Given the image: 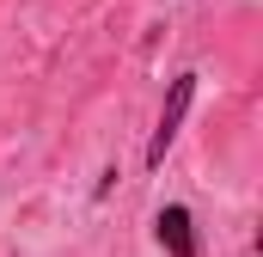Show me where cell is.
<instances>
[{"label":"cell","instance_id":"obj_2","mask_svg":"<svg viewBox=\"0 0 263 257\" xmlns=\"http://www.w3.org/2000/svg\"><path fill=\"white\" fill-rule=\"evenodd\" d=\"M153 239H159V251H165V257H202L196 221H190V208H184V202H165V208L153 214Z\"/></svg>","mask_w":263,"mask_h":257},{"label":"cell","instance_id":"obj_1","mask_svg":"<svg viewBox=\"0 0 263 257\" xmlns=\"http://www.w3.org/2000/svg\"><path fill=\"white\" fill-rule=\"evenodd\" d=\"M196 80H202V74H178V80L165 86V104H159L153 135H147V153H141V166H147V172H159V166H165V153H172V141L184 135V117H190V104H196Z\"/></svg>","mask_w":263,"mask_h":257}]
</instances>
